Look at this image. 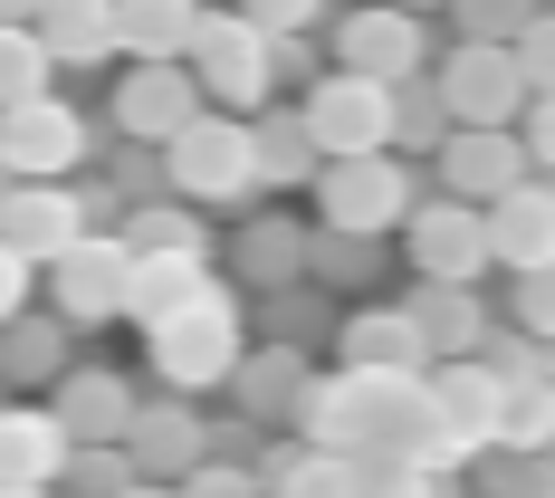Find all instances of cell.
<instances>
[{"label":"cell","mask_w":555,"mask_h":498,"mask_svg":"<svg viewBox=\"0 0 555 498\" xmlns=\"http://www.w3.org/2000/svg\"><path fill=\"white\" fill-rule=\"evenodd\" d=\"M287 67H297V49L278 58L240 10H202V39H192V58H182V77H192L202 115H230V125H249V115L269 106Z\"/></svg>","instance_id":"6da1fadb"},{"label":"cell","mask_w":555,"mask_h":498,"mask_svg":"<svg viewBox=\"0 0 555 498\" xmlns=\"http://www.w3.org/2000/svg\"><path fill=\"white\" fill-rule=\"evenodd\" d=\"M115 202L106 182H10L0 192V250L20 259V269H57L77 240H96L115 230Z\"/></svg>","instance_id":"7a4b0ae2"},{"label":"cell","mask_w":555,"mask_h":498,"mask_svg":"<svg viewBox=\"0 0 555 498\" xmlns=\"http://www.w3.org/2000/svg\"><path fill=\"white\" fill-rule=\"evenodd\" d=\"M249 355V317H240V297H211V307H192V317H172V327L144 335V365H154V384L172 393V403H192V393L230 384V365Z\"/></svg>","instance_id":"3957f363"},{"label":"cell","mask_w":555,"mask_h":498,"mask_svg":"<svg viewBox=\"0 0 555 498\" xmlns=\"http://www.w3.org/2000/svg\"><path fill=\"white\" fill-rule=\"evenodd\" d=\"M422 87L441 97L450 135H517V115H527V77H517V58H507V49L450 39V58L422 67Z\"/></svg>","instance_id":"277c9868"},{"label":"cell","mask_w":555,"mask_h":498,"mask_svg":"<svg viewBox=\"0 0 555 498\" xmlns=\"http://www.w3.org/2000/svg\"><path fill=\"white\" fill-rule=\"evenodd\" d=\"M412 202H422V182H412V164H392V154H364V164H326L317 173V221L335 230V240H384V230L412 221Z\"/></svg>","instance_id":"5b68a950"},{"label":"cell","mask_w":555,"mask_h":498,"mask_svg":"<svg viewBox=\"0 0 555 498\" xmlns=\"http://www.w3.org/2000/svg\"><path fill=\"white\" fill-rule=\"evenodd\" d=\"M307 144H317V164H364V154H392V87H364V77H317L307 87Z\"/></svg>","instance_id":"8992f818"},{"label":"cell","mask_w":555,"mask_h":498,"mask_svg":"<svg viewBox=\"0 0 555 498\" xmlns=\"http://www.w3.org/2000/svg\"><path fill=\"white\" fill-rule=\"evenodd\" d=\"M115 450H125L134 489H182V480H192V470L211 460V422H202L192 403H172V393H144Z\"/></svg>","instance_id":"52a82bcc"},{"label":"cell","mask_w":555,"mask_h":498,"mask_svg":"<svg viewBox=\"0 0 555 498\" xmlns=\"http://www.w3.org/2000/svg\"><path fill=\"white\" fill-rule=\"evenodd\" d=\"M125 278H134V259L115 250V230H96V240H77L57 269H39V288H49V317L67 335H96L125 317Z\"/></svg>","instance_id":"ba28073f"},{"label":"cell","mask_w":555,"mask_h":498,"mask_svg":"<svg viewBox=\"0 0 555 498\" xmlns=\"http://www.w3.org/2000/svg\"><path fill=\"white\" fill-rule=\"evenodd\" d=\"M164 182L182 202H249V125L230 115H192L164 144Z\"/></svg>","instance_id":"9c48e42d"},{"label":"cell","mask_w":555,"mask_h":498,"mask_svg":"<svg viewBox=\"0 0 555 498\" xmlns=\"http://www.w3.org/2000/svg\"><path fill=\"white\" fill-rule=\"evenodd\" d=\"M87 115L67 106V97H39V106H10L0 115V173L10 182H67V173L87 164Z\"/></svg>","instance_id":"30bf717a"},{"label":"cell","mask_w":555,"mask_h":498,"mask_svg":"<svg viewBox=\"0 0 555 498\" xmlns=\"http://www.w3.org/2000/svg\"><path fill=\"white\" fill-rule=\"evenodd\" d=\"M431 67V39L412 10H345L335 20V77H364V87H412Z\"/></svg>","instance_id":"8fae6325"},{"label":"cell","mask_w":555,"mask_h":498,"mask_svg":"<svg viewBox=\"0 0 555 498\" xmlns=\"http://www.w3.org/2000/svg\"><path fill=\"white\" fill-rule=\"evenodd\" d=\"M402 250H412L422 288H479V269H489V230H479L469 202H412Z\"/></svg>","instance_id":"7c38bea8"},{"label":"cell","mask_w":555,"mask_h":498,"mask_svg":"<svg viewBox=\"0 0 555 498\" xmlns=\"http://www.w3.org/2000/svg\"><path fill=\"white\" fill-rule=\"evenodd\" d=\"M134 403H144V393L125 384L115 365H67L49 384V422L67 432V450H115L125 422H134Z\"/></svg>","instance_id":"4fadbf2b"},{"label":"cell","mask_w":555,"mask_h":498,"mask_svg":"<svg viewBox=\"0 0 555 498\" xmlns=\"http://www.w3.org/2000/svg\"><path fill=\"white\" fill-rule=\"evenodd\" d=\"M335 374H364V384H422L431 355H422V335H412L402 307H354V317L335 327Z\"/></svg>","instance_id":"5bb4252c"},{"label":"cell","mask_w":555,"mask_h":498,"mask_svg":"<svg viewBox=\"0 0 555 498\" xmlns=\"http://www.w3.org/2000/svg\"><path fill=\"white\" fill-rule=\"evenodd\" d=\"M479 230H489V269L527 278V269H555V192L527 173L517 192H499L489 212H479Z\"/></svg>","instance_id":"9a60e30c"},{"label":"cell","mask_w":555,"mask_h":498,"mask_svg":"<svg viewBox=\"0 0 555 498\" xmlns=\"http://www.w3.org/2000/svg\"><path fill=\"white\" fill-rule=\"evenodd\" d=\"M192 115H202V97H192V77H182V67H125V77H115V135H125L134 154L172 144Z\"/></svg>","instance_id":"2e32d148"},{"label":"cell","mask_w":555,"mask_h":498,"mask_svg":"<svg viewBox=\"0 0 555 498\" xmlns=\"http://www.w3.org/2000/svg\"><path fill=\"white\" fill-rule=\"evenodd\" d=\"M527 182V154H517V135H441V202H469V212H489L499 192Z\"/></svg>","instance_id":"e0dca14e"},{"label":"cell","mask_w":555,"mask_h":498,"mask_svg":"<svg viewBox=\"0 0 555 498\" xmlns=\"http://www.w3.org/2000/svg\"><path fill=\"white\" fill-rule=\"evenodd\" d=\"M221 297V269L211 259H134V278H125V317L154 335L172 327V317H192V307H211Z\"/></svg>","instance_id":"ac0fdd59"},{"label":"cell","mask_w":555,"mask_h":498,"mask_svg":"<svg viewBox=\"0 0 555 498\" xmlns=\"http://www.w3.org/2000/svg\"><path fill=\"white\" fill-rule=\"evenodd\" d=\"M402 317H412V335H422L431 365H469V355L489 345V307H479V288H412Z\"/></svg>","instance_id":"d6986e66"},{"label":"cell","mask_w":555,"mask_h":498,"mask_svg":"<svg viewBox=\"0 0 555 498\" xmlns=\"http://www.w3.org/2000/svg\"><path fill=\"white\" fill-rule=\"evenodd\" d=\"M230 269H240V288H307V221L249 212L240 240H230Z\"/></svg>","instance_id":"ffe728a7"},{"label":"cell","mask_w":555,"mask_h":498,"mask_svg":"<svg viewBox=\"0 0 555 498\" xmlns=\"http://www.w3.org/2000/svg\"><path fill=\"white\" fill-rule=\"evenodd\" d=\"M67 470V432L49 422V403H10L0 412V489H57Z\"/></svg>","instance_id":"44dd1931"},{"label":"cell","mask_w":555,"mask_h":498,"mask_svg":"<svg viewBox=\"0 0 555 498\" xmlns=\"http://www.w3.org/2000/svg\"><path fill=\"white\" fill-rule=\"evenodd\" d=\"M202 39V10H182V0H115V58H134V67H182Z\"/></svg>","instance_id":"7402d4cb"},{"label":"cell","mask_w":555,"mask_h":498,"mask_svg":"<svg viewBox=\"0 0 555 498\" xmlns=\"http://www.w3.org/2000/svg\"><path fill=\"white\" fill-rule=\"evenodd\" d=\"M29 39L49 67H106L115 58V10L106 0H57V10H29Z\"/></svg>","instance_id":"603a6c76"},{"label":"cell","mask_w":555,"mask_h":498,"mask_svg":"<svg viewBox=\"0 0 555 498\" xmlns=\"http://www.w3.org/2000/svg\"><path fill=\"white\" fill-rule=\"evenodd\" d=\"M317 173H326V164H317L297 106H287V115H249V192H307Z\"/></svg>","instance_id":"cb8c5ba5"},{"label":"cell","mask_w":555,"mask_h":498,"mask_svg":"<svg viewBox=\"0 0 555 498\" xmlns=\"http://www.w3.org/2000/svg\"><path fill=\"white\" fill-rule=\"evenodd\" d=\"M115 250L125 259H211V230L192 221L182 202H125L115 212Z\"/></svg>","instance_id":"d4e9b609"},{"label":"cell","mask_w":555,"mask_h":498,"mask_svg":"<svg viewBox=\"0 0 555 498\" xmlns=\"http://www.w3.org/2000/svg\"><path fill=\"white\" fill-rule=\"evenodd\" d=\"M297 393H307V355H297V345H249V355L230 365V403H240L249 422H278Z\"/></svg>","instance_id":"484cf974"},{"label":"cell","mask_w":555,"mask_h":498,"mask_svg":"<svg viewBox=\"0 0 555 498\" xmlns=\"http://www.w3.org/2000/svg\"><path fill=\"white\" fill-rule=\"evenodd\" d=\"M259 498H364V470L354 460H335V450H278L269 470H259Z\"/></svg>","instance_id":"4316f807"},{"label":"cell","mask_w":555,"mask_h":498,"mask_svg":"<svg viewBox=\"0 0 555 498\" xmlns=\"http://www.w3.org/2000/svg\"><path fill=\"white\" fill-rule=\"evenodd\" d=\"M67 345H77V335L57 327V317L0 327V384H57V374H67Z\"/></svg>","instance_id":"83f0119b"},{"label":"cell","mask_w":555,"mask_h":498,"mask_svg":"<svg viewBox=\"0 0 555 498\" xmlns=\"http://www.w3.org/2000/svg\"><path fill=\"white\" fill-rule=\"evenodd\" d=\"M39 97H57V67L39 58L29 20H20V10H0V115H10V106H39Z\"/></svg>","instance_id":"f1b7e54d"},{"label":"cell","mask_w":555,"mask_h":498,"mask_svg":"<svg viewBox=\"0 0 555 498\" xmlns=\"http://www.w3.org/2000/svg\"><path fill=\"white\" fill-rule=\"evenodd\" d=\"M441 135H450V115H441V97L412 77V87H392V164L402 154H441Z\"/></svg>","instance_id":"f546056e"},{"label":"cell","mask_w":555,"mask_h":498,"mask_svg":"<svg viewBox=\"0 0 555 498\" xmlns=\"http://www.w3.org/2000/svg\"><path fill=\"white\" fill-rule=\"evenodd\" d=\"M546 432H555V384H546V374L507 384V403H499V450H537Z\"/></svg>","instance_id":"4dcf8cb0"},{"label":"cell","mask_w":555,"mask_h":498,"mask_svg":"<svg viewBox=\"0 0 555 498\" xmlns=\"http://www.w3.org/2000/svg\"><path fill=\"white\" fill-rule=\"evenodd\" d=\"M469 498H555V470L527 460V450H489L479 480H469Z\"/></svg>","instance_id":"1f68e13d"},{"label":"cell","mask_w":555,"mask_h":498,"mask_svg":"<svg viewBox=\"0 0 555 498\" xmlns=\"http://www.w3.org/2000/svg\"><path fill=\"white\" fill-rule=\"evenodd\" d=\"M125 489H134L125 450H67V470H57V498H125Z\"/></svg>","instance_id":"d6a6232c"},{"label":"cell","mask_w":555,"mask_h":498,"mask_svg":"<svg viewBox=\"0 0 555 498\" xmlns=\"http://www.w3.org/2000/svg\"><path fill=\"white\" fill-rule=\"evenodd\" d=\"M507 307H517V335H527L537 355H555V269H527Z\"/></svg>","instance_id":"836d02e7"},{"label":"cell","mask_w":555,"mask_h":498,"mask_svg":"<svg viewBox=\"0 0 555 498\" xmlns=\"http://www.w3.org/2000/svg\"><path fill=\"white\" fill-rule=\"evenodd\" d=\"M517 77H527V97H555V10H537L527 29H517Z\"/></svg>","instance_id":"e575fe53"},{"label":"cell","mask_w":555,"mask_h":498,"mask_svg":"<svg viewBox=\"0 0 555 498\" xmlns=\"http://www.w3.org/2000/svg\"><path fill=\"white\" fill-rule=\"evenodd\" d=\"M517 154H527L537 182H555V97H527V115H517Z\"/></svg>","instance_id":"d590c367"},{"label":"cell","mask_w":555,"mask_h":498,"mask_svg":"<svg viewBox=\"0 0 555 498\" xmlns=\"http://www.w3.org/2000/svg\"><path fill=\"white\" fill-rule=\"evenodd\" d=\"M172 498H259V470H240V460H202Z\"/></svg>","instance_id":"8d00e7d4"},{"label":"cell","mask_w":555,"mask_h":498,"mask_svg":"<svg viewBox=\"0 0 555 498\" xmlns=\"http://www.w3.org/2000/svg\"><path fill=\"white\" fill-rule=\"evenodd\" d=\"M364 498H450V480H431V470H364Z\"/></svg>","instance_id":"74e56055"},{"label":"cell","mask_w":555,"mask_h":498,"mask_svg":"<svg viewBox=\"0 0 555 498\" xmlns=\"http://www.w3.org/2000/svg\"><path fill=\"white\" fill-rule=\"evenodd\" d=\"M29 288H39V269H20V259L0 250V327H20V317H29Z\"/></svg>","instance_id":"f35d334b"},{"label":"cell","mask_w":555,"mask_h":498,"mask_svg":"<svg viewBox=\"0 0 555 498\" xmlns=\"http://www.w3.org/2000/svg\"><path fill=\"white\" fill-rule=\"evenodd\" d=\"M527 460H546V470H555V432H546V442H537V450H527Z\"/></svg>","instance_id":"ab89813d"},{"label":"cell","mask_w":555,"mask_h":498,"mask_svg":"<svg viewBox=\"0 0 555 498\" xmlns=\"http://www.w3.org/2000/svg\"><path fill=\"white\" fill-rule=\"evenodd\" d=\"M0 498H57V489H0Z\"/></svg>","instance_id":"60d3db41"},{"label":"cell","mask_w":555,"mask_h":498,"mask_svg":"<svg viewBox=\"0 0 555 498\" xmlns=\"http://www.w3.org/2000/svg\"><path fill=\"white\" fill-rule=\"evenodd\" d=\"M125 498H172V489H125Z\"/></svg>","instance_id":"b9f144b4"},{"label":"cell","mask_w":555,"mask_h":498,"mask_svg":"<svg viewBox=\"0 0 555 498\" xmlns=\"http://www.w3.org/2000/svg\"><path fill=\"white\" fill-rule=\"evenodd\" d=\"M546 384H555V355H546Z\"/></svg>","instance_id":"7bdbcfd3"},{"label":"cell","mask_w":555,"mask_h":498,"mask_svg":"<svg viewBox=\"0 0 555 498\" xmlns=\"http://www.w3.org/2000/svg\"><path fill=\"white\" fill-rule=\"evenodd\" d=\"M0 192H10V173H0Z\"/></svg>","instance_id":"ee69618b"},{"label":"cell","mask_w":555,"mask_h":498,"mask_svg":"<svg viewBox=\"0 0 555 498\" xmlns=\"http://www.w3.org/2000/svg\"><path fill=\"white\" fill-rule=\"evenodd\" d=\"M546 192H555V182H546Z\"/></svg>","instance_id":"f6af8a7d"}]
</instances>
